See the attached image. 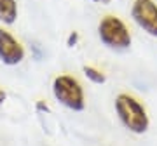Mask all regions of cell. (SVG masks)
<instances>
[{"instance_id":"8","label":"cell","mask_w":157,"mask_h":146,"mask_svg":"<svg viewBox=\"0 0 157 146\" xmlns=\"http://www.w3.org/2000/svg\"><path fill=\"white\" fill-rule=\"evenodd\" d=\"M77 40H78V35L75 33V31H73V33L70 35V37H68V45H70V47H73V45L77 44Z\"/></svg>"},{"instance_id":"1","label":"cell","mask_w":157,"mask_h":146,"mask_svg":"<svg viewBox=\"0 0 157 146\" xmlns=\"http://www.w3.org/2000/svg\"><path fill=\"white\" fill-rule=\"evenodd\" d=\"M115 111H117L121 122L128 127L131 132L141 134L148 129V117L145 108L136 101L133 96L121 94L115 99Z\"/></svg>"},{"instance_id":"6","label":"cell","mask_w":157,"mask_h":146,"mask_svg":"<svg viewBox=\"0 0 157 146\" xmlns=\"http://www.w3.org/2000/svg\"><path fill=\"white\" fill-rule=\"evenodd\" d=\"M17 17L16 0H0V21L6 24H12Z\"/></svg>"},{"instance_id":"11","label":"cell","mask_w":157,"mask_h":146,"mask_svg":"<svg viewBox=\"0 0 157 146\" xmlns=\"http://www.w3.org/2000/svg\"><path fill=\"white\" fill-rule=\"evenodd\" d=\"M91 2H100V4H108L110 0H91Z\"/></svg>"},{"instance_id":"9","label":"cell","mask_w":157,"mask_h":146,"mask_svg":"<svg viewBox=\"0 0 157 146\" xmlns=\"http://www.w3.org/2000/svg\"><path fill=\"white\" fill-rule=\"evenodd\" d=\"M37 108H39V110H42V111H49L47 104H44V103H39V104H37Z\"/></svg>"},{"instance_id":"4","label":"cell","mask_w":157,"mask_h":146,"mask_svg":"<svg viewBox=\"0 0 157 146\" xmlns=\"http://www.w3.org/2000/svg\"><path fill=\"white\" fill-rule=\"evenodd\" d=\"M131 16L136 24L152 37H157V4L152 0H135Z\"/></svg>"},{"instance_id":"10","label":"cell","mask_w":157,"mask_h":146,"mask_svg":"<svg viewBox=\"0 0 157 146\" xmlns=\"http://www.w3.org/2000/svg\"><path fill=\"white\" fill-rule=\"evenodd\" d=\"M4 101H6V92L0 89V106H2V103H4Z\"/></svg>"},{"instance_id":"2","label":"cell","mask_w":157,"mask_h":146,"mask_svg":"<svg viewBox=\"0 0 157 146\" xmlns=\"http://www.w3.org/2000/svg\"><path fill=\"white\" fill-rule=\"evenodd\" d=\"M52 92H54V97L67 108L73 111L84 110V90L77 78H73L70 75L56 77L52 82Z\"/></svg>"},{"instance_id":"5","label":"cell","mask_w":157,"mask_h":146,"mask_svg":"<svg viewBox=\"0 0 157 146\" xmlns=\"http://www.w3.org/2000/svg\"><path fill=\"white\" fill-rule=\"evenodd\" d=\"M25 59V49L23 45L12 37L7 30L0 28V61L4 64L14 66Z\"/></svg>"},{"instance_id":"3","label":"cell","mask_w":157,"mask_h":146,"mask_svg":"<svg viewBox=\"0 0 157 146\" xmlns=\"http://www.w3.org/2000/svg\"><path fill=\"white\" fill-rule=\"evenodd\" d=\"M101 42L113 49H126L131 45V35H129L126 24L115 16H105L98 26Z\"/></svg>"},{"instance_id":"7","label":"cell","mask_w":157,"mask_h":146,"mask_svg":"<svg viewBox=\"0 0 157 146\" xmlns=\"http://www.w3.org/2000/svg\"><path fill=\"white\" fill-rule=\"evenodd\" d=\"M84 75L91 80V82H94V84H103V82L107 80L105 75H103L100 70H96V68H93V66H84Z\"/></svg>"}]
</instances>
